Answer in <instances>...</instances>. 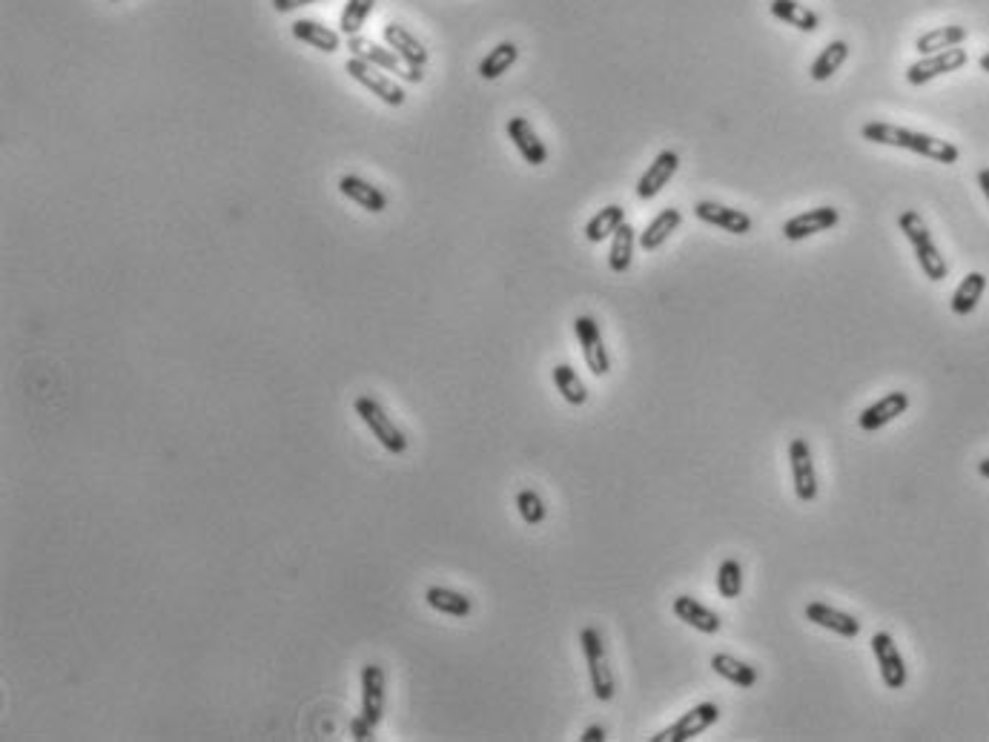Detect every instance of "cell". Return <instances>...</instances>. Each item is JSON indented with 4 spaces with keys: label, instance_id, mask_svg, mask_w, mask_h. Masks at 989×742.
Wrapping results in <instances>:
<instances>
[{
    "label": "cell",
    "instance_id": "cell-22",
    "mask_svg": "<svg viewBox=\"0 0 989 742\" xmlns=\"http://www.w3.org/2000/svg\"><path fill=\"white\" fill-rule=\"evenodd\" d=\"M680 224H683V212L680 210L668 207V210L657 212V215L645 224L643 233L637 235V244L643 247L645 253H654V250H660V247L666 244L668 238H671V233H674Z\"/></svg>",
    "mask_w": 989,
    "mask_h": 742
},
{
    "label": "cell",
    "instance_id": "cell-29",
    "mask_svg": "<svg viewBox=\"0 0 989 742\" xmlns=\"http://www.w3.org/2000/svg\"><path fill=\"white\" fill-rule=\"evenodd\" d=\"M611 238H614V241H611V250H608V267H611V273L623 276V273H628V267H631V258H634L637 230H634V227L625 221L623 227L611 235Z\"/></svg>",
    "mask_w": 989,
    "mask_h": 742
},
{
    "label": "cell",
    "instance_id": "cell-6",
    "mask_svg": "<svg viewBox=\"0 0 989 742\" xmlns=\"http://www.w3.org/2000/svg\"><path fill=\"white\" fill-rule=\"evenodd\" d=\"M344 72H347V75H350L356 84L365 86L370 95H376L382 104L402 106L405 101H408V95H405V89H402V86L396 84L393 78H387L382 69L370 66L367 61H362V58H350V61L344 64Z\"/></svg>",
    "mask_w": 989,
    "mask_h": 742
},
{
    "label": "cell",
    "instance_id": "cell-20",
    "mask_svg": "<svg viewBox=\"0 0 989 742\" xmlns=\"http://www.w3.org/2000/svg\"><path fill=\"white\" fill-rule=\"evenodd\" d=\"M339 192H342L347 201L359 204L362 210L373 212V215H379V212L387 210L385 192L379 190V187H373V184L365 181V178H359V175H342V178H339Z\"/></svg>",
    "mask_w": 989,
    "mask_h": 742
},
{
    "label": "cell",
    "instance_id": "cell-24",
    "mask_svg": "<svg viewBox=\"0 0 989 742\" xmlns=\"http://www.w3.org/2000/svg\"><path fill=\"white\" fill-rule=\"evenodd\" d=\"M769 12H772L777 21L795 26L797 32L812 35V32L820 29V18H817L809 6H803V3H797V0H772V3H769Z\"/></svg>",
    "mask_w": 989,
    "mask_h": 742
},
{
    "label": "cell",
    "instance_id": "cell-27",
    "mask_svg": "<svg viewBox=\"0 0 989 742\" xmlns=\"http://www.w3.org/2000/svg\"><path fill=\"white\" fill-rule=\"evenodd\" d=\"M984 290H987V276H984V273H967L964 281L958 284V290L952 293V301H949L952 313H955V316H969V313L978 307V301L984 296Z\"/></svg>",
    "mask_w": 989,
    "mask_h": 742
},
{
    "label": "cell",
    "instance_id": "cell-11",
    "mask_svg": "<svg viewBox=\"0 0 989 742\" xmlns=\"http://www.w3.org/2000/svg\"><path fill=\"white\" fill-rule=\"evenodd\" d=\"M872 654L878 659L883 685H886L889 691H901L903 685H906V679H909V671H906V662H903L901 651H898V645H895L892 634L878 631V634L872 636Z\"/></svg>",
    "mask_w": 989,
    "mask_h": 742
},
{
    "label": "cell",
    "instance_id": "cell-8",
    "mask_svg": "<svg viewBox=\"0 0 989 742\" xmlns=\"http://www.w3.org/2000/svg\"><path fill=\"white\" fill-rule=\"evenodd\" d=\"M717 720H720V705L717 702H700L691 711H686L674 725H668L666 731L651 737V742H688L700 737L703 731H709Z\"/></svg>",
    "mask_w": 989,
    "mask_h": 742
},
{
    "label": "cell",
    "instance_id": "cell-41",
    "mask_svg": "<svg viewBox=\"0 0 989 742\" xmlns=\"http://www.w3.org/2000/svg\"><path fill=\"white\" fill-rule=\"evenodd\" d=\"M978 473H981L984 479H989V459H984V462L978 465Z\"/></svg>",
    "mask_w": 989,
    "mask_h": 742
},
{
    "label": "cell",
    "instance_id": "cell-13",
    "mask_svg": "<svg viewBox=\"0 0 989 742\" xmlns=\"http://www.w3.org/2000/svg\"><path fill=\"white\" fill-rule=\"evenodd\" d=\"M694 215L709 224V227H720L731 235H746L752 233L754 221L752 215H746L743 210H734V207H723V204H714V201H697L694 204Z\"/></svg>",
    "mask_w": 989,
    "mask_h": 742
},
{
    "label": "cell",
    "instance_id": "cell-26",
    "mask_svg": "<svg viewBox=\"0 0 989 742\" xmlns=\"http://www.w3.org/2000/svg\"><path fill=\"white\" fill-rule=\"evenodd\" d=\"M964 41H967V29L964 26H938V29L924 32L915 41V52L918 55H935V52H944V49H952V46H961Z\"/></svg>",
    "mask_w": 989,
    "mask_h": 742
},
{
    "label": "cell",
    "instance_id": "cell-14",
    "mask_svg": "<svg viewBox=\"0 0 989 742\" xmlns=\"http://www.w3.org/2000/svg\"><path fill=\"white\" fill-rule=\"evenodd\" d=\"M838 221L840 212L835 207H815V210H806L795 215V218H789L783 224V235H786V241H803L809 235L826 233V230L838 227Z\"/></svg>",
    "mask_w": 989,
    "mask_h": 742
},
{
    "label": "cell",
    "instance_id": "cell-32",
    "mask_svg": "<svg viewBox=\"0 0 989 742\" xmlns=\"http://www.w3.org/2000/svg\"><path fill=\"white\" fill-rule=\"evenodd\" d=\"M516 58H519V46H516L514 41L496 43L494 49L482 58L479 75H482L485 81H496V78H502V75L516 64Z\"/></svg>",
    "mask_w": 989,
    "mask_h": 742
},
{
    "label": "cell",
    "instance_id": "cell-10",
    "mask_svg": "<svg viewBox=\"0 0 989 742\" xmlns=\"http://www.w3.org/2000/svg\"><path fill=\"white\" fill-rule=\"evenodd\" d=\"M385 702H387V677L382 671V665L376 662H367L362 668V711L359 717L376 728L382 717H385Z\"/></svg>",
    "mask_w": 989,
    "mask_h": 742
},
{
    "label": "cell",
    "instance_id": "cell-25",
    "mask_svg": "<svg viewBox=\"0 0 989 742\" xmlns=\"http://www.w3.org/2000/svg\"><path fill=\"white\" fill-rule=\"evenodd\" d=\"M425 602H428L436 614L453 616V619H465L473 611V602L468 596L459 594V591H451V588H442V585H430L428 591H425Z\"/></svg>",
    "mask_w": 989,
    "mask_h": 742
},
{
    "label": "cell",
    "instance_id": "cell-4",
    "mask_svg": "<svg viewBox=\"0 0 989 742\" xmlns=\"http://www.w3.org/2000/svg\"><path fill=\"white\" fill-rule=\"evenodd\" d=\"M580 645H582L585 665H588V677H591L594 697L600 702H611L614 700V694H617V682H614L611 665H608V657H605V642H602V634L597 628H582Z\"/></svg>",
    "mask_w": 989,
    "mask_h": 742
},
{
    "label": "cell",
    "instance_id": "cell-9",
    "mask_svg": "<svg viewBox=\"0 0 989 742\" xmlns=\"http://www.w3.org/2000/svg\"><path fill=\"white\" fill-rule=\"evenodd\" d=\"M574 333H577V341H580L582 347V359L588 364V370L597 379L608 376L611 373V359H608V350H605V341H602L597 318L577 316L574 318Z\"/></svg>",
    "mask_w": 989,
    "mask_h": 742
},
{
    "label": "cell",
    "instance_id": "cell-40",
    "mask_svg": "<svg viewBox=\"0 0 989 742\" xmlns=\"http://www.w3.org/2000/svg\"><path fill=\"white\" fill-rule=\"evenodd\" d=\"M978 187H981V192H984V198H987L989 204V170L978 172Z\"/></svg>",
    "mask_w": 989,
    "mask_h": 742
},
{
    "label": "cell",
    "instance_id": "cell-21",
    "mask_svg": "<svg viewBox=\"0 0 989 742\" xmlns=\"http://www.w3.org/2000/svg\"><path fill=\"white\" fill-rule=\"evenodd\" d=\"M674 616H677L680 622H686L688 628H697L700 634H717V631L723 628L720 614H714L711 608L700 605L694 596H686V594L674 599Z\"/></svg>",
    "mask_w": 989,
    "mask_h": 742
},
{
    "label": "cell",
    "instance_id": "cell-42",
    "mask_svg": "<svg viewBox=\"0 0 989 742\" xmlns=\"http://www.w3.org/2000/svg\"><path fill=\"white\" fill-rule=\"evenodd\" d=\"M978 66H981L984 72H989V52H987V55H981V61H978Z\"/></svg>",
    "mask_w": 989,
    "mask_h": 742
},
{
    "label": "cell",
    "instance_id": "cell-43",
    "mask_svg": "<svg viewBox=\"0 0 989 742\" xmlns=\"http://www.w3.org/2000/svg\"><path fill=\"white\" fill-rule=\"evenodd\" d=\"M112 3H118V0H112Z\"/></svg>",
    "mask_w": 989,
    "mask_h": 742
},
{
    "label": "cell",
    "instance_id": "cell-34",
    "mask_svg": "<svg viewBox=\"0 0 989 742\" xmlns=\"http://www.w3.org/2000/svg\"><path fill=\"white\" fill-rule=\"evenodd\" d=\"M373 6L376 0H347L339 15V32L344 38H356L362 29H365L367 18L373 15Z\"/></svg>",
    "mask_w": 989,
    "mask_h": 742
},
{
    "label": "cell",
    "instance_id": "cell-18",
    "mask_svg": "<svg viewBox=\"0 0 989 742\" xmlns=\"http://www.w3.org/2000/svg\"><path fill=\"white\" fill-rule=\"evenodd\" d=\"M505 132H508V138L514 141L516 152L522 155V161H525V164H531V167H542V164H548V147L539 141L537 129L531 127V121H528V118H522V115L511 118V121H508V127H505Z\"/></svg>",
    "mask_w": 989,
    "mask_h": 742
},
{
    "label": "cell",
    "instance_id": "cell-19",
    "mask_svg": "<svg viewBox=\"0 0 989 742\" xmlns=\"http://www.w3.org/2000/svg\"><path fill=\"white\" fill-rule=\"evenodd\" d=\"M803 614H806V619H809V622H815V625L826 628V631H832V634L843 636V639H855V636L860 634L858 619H855L852 614H846V611L832 608V605H823V602H809Z\"/></svg>",
    "mask_w": 989,
    "mask_h": 742
},
{
    "label": "cell",
    "instance_id": "cell-30",
    "mask_svg": "<svg viewBox=\"0 0 989 742\" xmlns=\"http://www.w3.org/2000/svg\"><path fill=\"white\" fill-rule=\"evenodd\" d=\"M623 224H625L623 207H620V204H608V207H602V210L585 224V238H588L591 244H602L605 238H611V235L617 233Z\"/></svg>",
    "mask_w": 989,
    "mask_h": 742
},
{
    "label": "cell",
    "instance_id": "cell-1",
    "mask_svg": "<svg viewBox=\"0 0 989 742\" xmlns=\"http://www.w3.org/2000/svg\"><path fill=\"white\" fill-rule=\"evenodd\" d=\"M860 135L872 144H883V147H898V149H909L915 155H924V158H932L935 164H958L961 152L955 144L949 141H941L935 135H926V132H915V129L898 127V124H886V121H869L863 124Z\"/></svg>",
    "mask_w": 989,
    "mask_h": 742
},
{
    "label": "cell",
    "instance_id": "cell-33",
    "mask_svg": "<svg viewBox=\"0 0 989 742\" xmlns=\"http://www.w3.org/2000/svg\"><path fill=\"white\" fill-rule=\"evenodd\" d=\"M551 376H554V384H557L559 396H562L565 402L574 404V407H580V404L588 402V390H585V384H582V379L577 376V370H574L571 364H557Z\"/></svg>",
    "mask_w": 989,
    "mask_h": 742
},
{
    "label": "cell",
    "instance_id": "cell-39",
    "mask_svg": "<svg viewBox=\"0 0 989 742\" xmlns=\"http://www.w3.org/2000/svg\"><path fill=\"white\" fill-rule=\"evenodd\" d=\"M602 740H605V728H602V725H588L580 737V742H602Z\"/></svg>",
    "mask_w": 989,
    "mask_h": 742
},
{
    "label": "cell",
    "instance_id": "cell-36",
    "mask_svg": "<svg viewBox=\"0 0 989 742\" xmlns=\"http://www.w3.org/2000/svg\"><path fill=\"white\" fill-rule=\"evenodd\" d=\"M717 591L723 599H737L743 594V568H740L737 559H726L717 568Z\"/></svg>",
    "mask_w": 989,
    "mask_h": 742
},
{
    "label": "cell",
    "instance_id": "cell-15",
    "mask_svg": "<svg viewBox=\"0 0 989 742\" xmlns=\"http://www.w3.org/2000/svg\"><path fill=\"white\" fill-rule=\"evenodd\" d=\"M906 410H909V393L892 390V393H886L883 399H878L875 404H869V407L860 413L858 427L860 430H866V433H875V430H881V427H886L889 422H895V419L903 416Z\"/></svg>",
    "mask_w": 989,
    "mask_h": 742
},
{
    "label": "cell",
    "instance_id": "cell-37",
    "mask_svg": "<svg viewBox=\"0 0 989 742\" xmlns=\"http://www.w3.org/2000/svg\"><path fill=\"white\" fill-rule=\"evenodd\" d=\"M373 734H376V728H370L362 717H353V720H350V737L356 742L373 740Z\"/></svg>",
    "mask_w": 989,
    "mask_h": 742
},
{
    "label": "cell",
    "instance_id": "cell-28",
    "mask_svg": "<svg viewBox=\"0 0 989 742\" xmlns=\"http://www.w3.org/2000/svg\"><path fill=\"white\" fill-rule=\"evenodd\" d=\"M711 668H714V674L729 679L731 685H737V688H754L757 685V668H752L743 659L731 657V654H714Z\"/></svg>",
    "mask_w": 989,
    "mask_h": 742
},
{
    "label": "cell",
    "instance_id": "cell-35",
    "mask_svg": "<svg viewBox=\"0 0 989 742\" xmlns=\"http://www.w3.org/2000/svg\"><path fill=\"white\" fill-rule=\"evenodd\" d=\"M516 510H519V516H522V522H525V525H531V528L542 525V522H545V516H548V510H545L542 496H539L537 490H531V488H525V490H519V493H516Z\"/></svg>",
    "mask_w": 989,
    "mask_h": 742
},
{
    "label": "cell",
    "instance_id": "cell-2",
    "mask_svg": "<svg viewBox=\"0 0 989 742\" xmlns=\"http://www.w3.org/2000/svg\"><path fill=\"white\" fill-rule=\"evenodd\" d=\"M898 227H901V233L906 235V241L912 244V250H915V258H918L924 276L929 278V281H944L946 273H949V264H946V258L941 255V250H938V244H935V238L929 233L926 221L921 218V212L915 210L901 212Z\"/></svg>",
    "mask_w": 989,
    "mask_h": 742
},
{
    "label": "cell",
    "instance_id": "cell-16",
    "mask_svg": "<svg viewBox=\"0 0 989 742\" xmlns=\"http://www.w3.org/2000/svg\"><path fill=\"white\" fill-rule=\"evenodd\" d=\"M680 170V155L674 149H663L651 167L643 172V178L637 181V198L640 201H651L654 195H660L663 187H668V181L674 178V172Z\"/></svg>",
    "mask_w": 989,
    "mask_h": 742
},
{
    "label": "cell",
    "instance_id": "cell-7",
    "mask_svg": "<svg viewBox=\"0 0 989 742\" xmlns=\"http://www.w3.org/2000/svg\"><path fill=\"white\" fill-rule=\"evenodd\" d=\"M967 61V49H961V46H952V49L935 52V55H921V61H915V64L906 69V84L924 86L929 81H935V78H941V75L964 69Z\"/></svg>",
    "mask_w": 989,
    "mask_h": 742
},
{
    "label": "cell",
    "instance_id": "cell-38",
    "mask_svg": "<svg viewBox=\"0 0 989 742\" xmlns=\"http://www.w3.org/2000/svg\"><path fill=\"white\" fill-rule=\"evenodd\" d=\"M310 3H322V0H273V9L279 15H287V12H296L301 6H310Z\"/></svg>",
    "mask_w": 989,
    "mask_h": 742
},
{
    "label": "cell",
    "instance_id": "cell-23",
    "mask_svg": "<svg viewBox=\"0 0 989 742\" xmlns=\"http://www.w3.org/2000/svg\"><path fill=\"white\" fill-rule=\"evenodd\" d=\"M290 32H293L296 41L307 43V46H313V49H319V52H327V55L336 52V49H342V32L327 29L324 23L310 21V18H301V21L293 23Z\"/></svg>",
    "mask_w": 989,
    "mask_h": 742
},
{
    "label": "cell",
    "instance_id": "cell-3",
    "mask_svg": "<svg viewBox=\"0 0 989 742\" xmlns=\"http://www.w3.org/2000/svg\"><path fill=\"white\" fill-rule=\"evenodd\" d=\"M353 410H356V416L365 422L367 430L373 433V439L385 447L387 453H393V456L408 453V436L393 424V419L385 413V407L376 402L373 396H359L353 402Z\"/></svg>",
    "mask_w": 989,
    "mask_h": 742
},
{
    "label": "cell",
    "instance_id": "cell-12",
    "mask_svg": "<svg viewBox=\"0 0 989 742\" xmlns=\"http://www.w3.org/2000/svg\"><path fill=\"white\" fill-rule=\"evenodd\" d=\"M789 465H792V482H795L797 499L803 505L815 502L817 499V473L815 459H812V447L806 439H792L789 445Z\"/></svg>",
    "mask_w": 989,
    "mask_h": 742
},
{
    "label": "cell",
    "instance_id": "cell-5",
    "mask_svg": "<svg viewBox=\"0 0 989 742\" xmlns=\"http://www.w3.org/2000/svg\"><path fill=\"white\" fill-rule=\"evenodd\" d=\"M347 49H350V55L353 58H362V61H367L370 66H376V69H382V72H393V75H399V78H405V81H410V84H419L422 78H425V72L422 69H410L390 46H379V43H373V41H367V38H362V35H356V38H347Z\"/></svg>",
    "mask_w": 989,
    "mask_h": 742
},
{
    "label": "cell",
    "instance_id": "cell-17",
    "mask_svg": "<svg viewBox=\"0 0 989 742\" xmlns=\"http://www.w3.org/2000/svg\"><path fill=\"white\" fill-rule=\"evenodd\" d=\"M382 38H385V43L405 61V64L410 66V69H425V64H428V49H425V43L419 41L413 32H408L402 23H385L382 26Z\"/></svg>",
    "mask_w": 989,
    "mask_h": 742
},
{
    "label": "cell",
    "instance_id": "cell-31",
    "mask_svg": "<svg viewBox=\"0 0 989 742\" xmlns=\"http://www.w3.org/2000/svg\"><path fill=\"white\" fill-rule=\"evenodd\" d=\"M846 58H849V43L846 41H832V43H826V49L817 55L815 61H812V69H809V78L812 81H817V84H823V81H829L835 72H838L840 66L846 64Z\"/></svg>",
    "mask_w": 989,
    "mask_h": 742
}]
</instances>
